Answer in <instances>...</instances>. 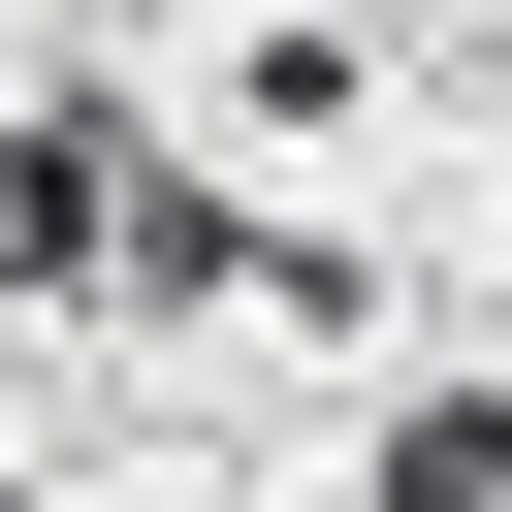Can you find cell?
I'll list each match as a JSON object with an SVG mask.
<instances>
[{
	"label": "cell",
	"mask_w": 512,
	"mask_h": 512,
	"mask_svg": "<svg viewBox=\"0 0 512 512\" xmlns=\"http://www.w3.org/2000/svg\"><path fill=\"white\" fill-rule=\"evenodd\" d=\"M352 512H512V384H384V448H352Z\"/></svg>",
	"instance_id": "1"
}]
</instances>
